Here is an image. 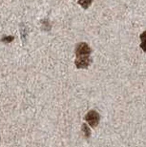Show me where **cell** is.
I'll return each instance as SVG.
<instances>
[{
    "instance_id": "cell-1",
    "label": "cell",
    "mask_w": 146,
    "mask_h": 147,
    "mask_svg": "<svg viewBox=\"0 0 146 147\" xmlns=\"http://www.w3.org/2000/svg\"><path fill=\"white\" fill-rule=\"evenodd\" d=\"M92 53V49L90 48V46L85 42H80L77 44V48H75V55L77 57H90Z\"/></svg>"
},
{
    "instance_id": "cell-2",
    "label": "cell",
    "mask_w": 146,
    "mask_h": 147,
    "mask_svg": "<svg viewBox=\"0 0 146 147\" xmlns=\"http://www.w3.org/2000/svg\"><path fill=\"white\" fill-rule=\"evenodd\" d=\"M86 120L92 127H96L99 122V115L96 111H90L85 117Z\"/></svg>"
},
{
    "instance_id": "cell-3",
    "label": "cell",
    "mask_w": 146,
    "mask_h": 147,
    "mask_svg": "<svg viewBox=\"0 0 146 147\" xmlns=\"http://www.w3.org/2000/svg\"><path fill=\"white\" fill-rule=\"evenodd\" d=\"M90 63H91V58L90 57H77V59L75 61V64L77 68L79 69H85L87 68Z\"/></svg>"
},
{
    "instance_id": "cell-4",
    "label": "cell",
    "mask_w": 146,
    "mask_h": 147,
    "mask_svg": "<svg viewBox=\"0 0 146 147\" xmlns=\"http://www.w3.org/2000/svg\"><path fill=\"white\" fill-rule=\"evenodd\" d=\"M139 38H141V48L146 53V31L139 36Z\"/></svg>"
},
{
    "instance_id": "cell-5",
    "label": "cell",
    "mask_w": 146,
    "mask_h": 147,
    "mask_svg": "<svg viewBox=\"0 0 146 147\" xmlns=\"http://www.w3.org/2000/svg\"><path fill=\"white\" fill-rule=\"evenodd\" d=\"M93 0H77V3L82 7L84 10H87L91 6Z\"/></svg>"
},
{
    "instance_id": "cell-6",
    "label": "cell",
    "mask_w": 146,
    "mask_h": 147,
    "mask_svg": "<svg viewBox=\"0 0 146 147\" xmlns=\"http://www.w3.org/2000/svg\"><path fill=\"white\" fill-rule=\"evenodd\" d=\"M14 39L13 36H5L1 38V42H4V43H11V41Z\"/></svg>"
},
{
    "instance_id": "cell-7",
    "label": "cell",
    "mask_w": 146,
    "mask_h": 147,
    "mask_svg": "<svg viewBox=\"0 0 146 147\" xmlns=\"http://www.w3.org/2000/svg\"><path fill=\"white\" fill-rule=\"evenodd\" d=\"M25 26L24 24H21V28H20V33H21V36H22V40L23 42H25V36H27V32H25Z\"/></svg>"
},
{
    "instance_id": "cell-8",
    "label": "cell",
    "mask_w": 146,
    "mask_h": 147,
    "mask_svg": "<svg viewBox=\"0 0 146 147\" xmlns=\"http://www.w3.org/2000/svg\"><path fill=\"white\" fill-rule=\"evenodd\" d=\"M82 129H83L84 133H85V136H86L87 138H89V137H90V130H89V128L86 126V124H83V125H82Z\"/></svg>"
}]
</instances>
